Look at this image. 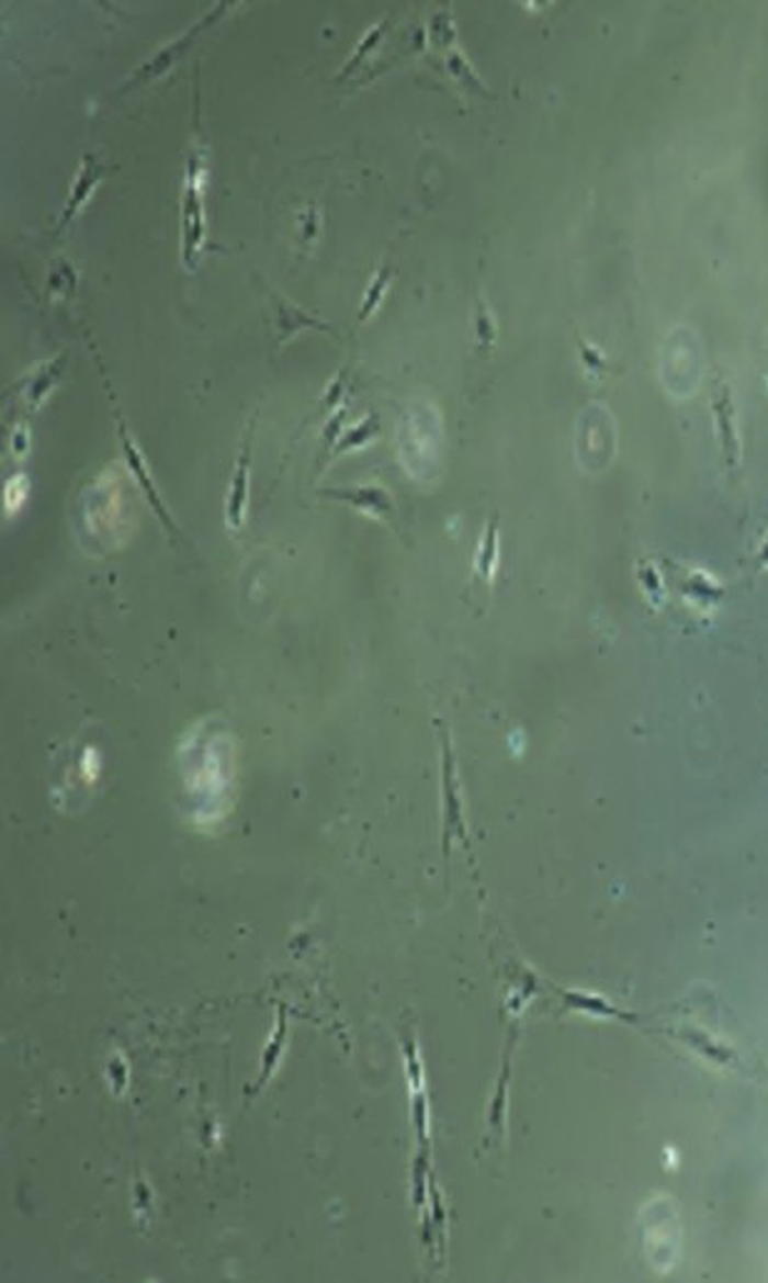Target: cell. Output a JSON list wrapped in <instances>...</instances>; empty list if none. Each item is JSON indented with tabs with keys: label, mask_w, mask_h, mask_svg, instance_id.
<instances>
[{
	"label": "cell",
	"mask_w": 768,
	"mask_h": 1283,
	"mask_svg": "<svg viewBox=\"0 0 768 1283\" xmlns=\"http://www.w3.org/2000/svg\"><path fill=\"white\" fill-rule=\"evenodd\" d=\"M203 180H205V156L192 153L185 190H182V262L188 270H195L197 255L205 248V203H203Z\"/></svg>",
	"instance_id": "cell-1"
},
{
	"label": "cell",
	"mask_w": 768,
	"mask_h": 1283,
	"mask_svg": "<svg viewBox=\"0 0 768 1283\" xmlns=\"http://www.w3.org/2000/svg\"><path fill=\"white\" fill-rule=\"evenodd\" d=\"M113 415H115V425H117V438H121L125 468L131 470V475L135 477L137 487H140L145 503H148L153 513L158 515V520L165 527V532H168L172 537V540H182L180 527L176 525V517L170 515V509H168V505H165V499L160 495L158 485H155V477H153V472H150V465H148V462H145L143 450L135 444L131 430H127L125 417H123V413L115 405H113Z\"/></svg>",
	"instance_id": "cell-2"
},
{
	"label": "cell",
	"mask_w": 768,
	"mask_h": 1283,
	"mask_svg": "<svg viewBox=\"0 0 768 1283\" xmlns=\"http://www.w3.org/2000/svg\"><path fill=\"white\" fill-rule=\"evenodd\" d=\"M711 413H713V427H716L721 460H724L726 470L736 475V472L741 470V460H744V444H741L734 387H731L729 382L721 380V378L713 380V387H711Z\"/></svg>",
	"instance_id": "cell-3"
},
{
	"label": "cell",
	"mask_w": 768,
	"mask_h": 1283,
	"mask_svg": "<svg viewBox=\"0 0 768 1283\" xmlns=\"http://www.w3.org/2000/svg\"><path fill=\"white\" fill-rule=\"evenodd\" d=\"M460 836L462 842L470 840L464 824V804H462V787L460 777H456V764L450 736L442 734V844L444 854H450L452 842Z\"/></svg>",
	"instance_id": "cell-4"
},
{
	"label": "cell",
	"mask_w": 768,
	"mask_h": 1283,
	"mask_svg": "<svg viewBox=\"0 0 768 1283\" xmlns=\"http://www.w3.org/2000/svg\"><path fill=\"white\" fill-rule=\"evenodd\" d=\"M323 497L337 499L347 507L357 509V513L372 517L374 522L389 525L397 530V505L387 489L380 485H352V487H327L319 493Z\"/></svg>",
	"instance_id": "cell-5"
},
{
	"label": "cell",
	"mask_w": 768,
	"mask_h": 1283,
	"mask_svg": "<svg viewBox=\"0 0 768 1283\" xmlns=\"http://www.w3.org/2000/svg\"><path fill=\"white\" fill-rule=\"evenodd\" d=\"M255 458V420L245 435V442L237 452L230 487L225 497V525L230 532H240L247 520V499H250V470Z\"/></svg>",
	"instance_id": "cell-6"
},
{
	"label": "cell",
	"mask_w": 768,
	"mask_h": 1283,
	"mask_svg": "<svg viewBox=\"0 0 768 1283\" xmlns=\"http://www.w3.org/2000/svg\"><path fill=\"white\" fill-rule=\"evenodd\" d=\"M664 1036H669L676 1044L686 1046V1049H691L697 1057H701L703 1061L713 1063V1067H721V1069H738L741 1067V1059L736 1049L726 1042H721L713 1036L711 1032H703L697 1029V1026H671V1029H664Z\"/></svg>",
	"instance_id": "cell-7"
},
{
	"label": "cell",
	"mask_w": 768,
	"mask_h": 1283,
	"mask_svg": "<svg viewBox=\"0 0 768 1283\" xmlns=\"http://www.w3.org/2000/svg\"><path fill=\"white\" fill-rule=\"evenodd\" d=\"M560 1002L569 1009V1012L601 1018V1022H621V1024H642L644 1016L631 1012L626 1006H619L611 999L597 994V991L587 989H556Z\"/></svg>",
	"instance_id": "cell-8"
},
{
	"label": "cell",
	"mask_w": 768,
	"mask_h": 1283,
	"mask_svg": "<svg viewBox=\"0 0 768 1283\" xmlns=\"http://www.w3.org/2000/svg\"><path fill=\"white\" fill-rule=\"evenodd\" d=\"M270 297V307H272V325H274V338H278L280 345L290 342L292 338H297L302 330H317V333H329L335 335L332 325L319 320V317L309 315L307 311H302L292 300L282 297L270 290L268 293Z\"/></svg>",
	"instance_id": "cell-9"
},
{
	"label": "cell",
	"mask_w": 768,
	"mask_h": 1283,
	"mask_svg": "<svg viewBox=\"0 0 768 1283\" xmlns=\"http://www.w3.org/2000/svg\"><path fill=\"white\" fill-rule=\"evenodd\" d=\"M105 170L108 168L103 166V162H100L98 156H93V153H86V156H82L80 168L76 172V180H72V185H70V195L66 200V207H63L58 230H66V227L76 221L82 207L90 203V198H93L95 188L100 185V180H103Z\"/></svg>",
	"instance_id": "cell-10"
},
{
	"label": "cell",
	"mask_w": 768,
	"mask_h": 1283,
	"mask_svg": "<svg viewBox=\"0 0 768 1283\" xmlns=\"http://www.w3.org/2000/svg\"><path fill=\"white\" fill-rule=\"evenodd\" d=\"M225 8H227L225 3L215 5V11H213V13H207V15L203 18V21L195 23V25H192L190 31L182 33L178 41H172L170 45H165V48L158 53V56H155L150 63H145V66L135 72L133 80H131V83H127V88H125V90H131V88H135V86H140V83H145V80H150V78H158L160 72H165V70H168V68L176 66L178 58L182 56V53L188 50V45L192 43V38H195V35H197L200 31H203L207 23H213L215 18L223 15V13H225Z\"/></svg>",
	"instance_id": "cell-11"
},
{
	"label": "cell",
	"mask_w": 768,
	"mask_h": 1283,
	"mask_svg": "<svg viewBox=\"0 0 768 1283\" xmlns=\"http://www.w3.org/2000/svg\"><path fill=\"white\" fill-rule=\"evenodd\" d=\"M671 567V579L676 582V587L681 589L686 597H691L693 603L699 605H713L719 603L721 597H724V587L719 585L716 579H713L709 572L697 570V567H681V564H669Z\"/></svg>",
	"instance_id": "cell-12"
},
{
	"label": "cell",
	"mask_w": 768,
	"mask_h": 1283,
	"mask_svg": "<svg viewBox=\"0 0 768 1283\" xmlns=\"http://www.w3.org/2000/svg\"><path fill=\"white\" fill-rule=\"evenodd\" d=\"M499 558H501L499 515H494L492 520L484 525L477 552H474V579H479L482 585H492L494 575H497L499 570Z\"/></svg>",
	"instance_id": "cell-13"
},
{
	"label": "cell",
	"mask_w": 768,
	"mask_h": 1283,
	"mask_svg": "<svg viewBox=\"0 0 768 1283\" xmlns=\"http://www.w3.org/2000/svg\"><path fill=\"white\" fill-rule=\"evenodd\" d=\"M380 430H382V425H380L377 415L362 417L360 423L347 427V430L340 435V440H337L335 448L329 450V454H327V462L332 465L337 458H345V454H350V452L364 450L368 444H372L374 440L380 438Z\"/></svg>",
	"instance_id": "cell-14"
},
{
	"label": "cell",
	"mask_w": 768,
	"mask_h": 1283,
	"mask_svg": "<svg viewBox=\"0 0 768 1283\" xmlns=\"http://www.w3.org/2000/svg\"><path fill=\"white\" fill-rule=\"evenodd\" d=\"M472 330H474V345H477L479 354H489L494 348H497L499 325H497V320H494L492 307L484 303L482 295H477V305H474Z\"/></svg>",
	"instance_id": "cell-15"
},
{
	"label": "cell",
	"mask_w": 768,
	"mask_h": 1283,
	"mask_svg": "<svg viewBox=\"0 0 768 1283\" xmlns=\"http://www.w3.org/2000/svg\"><path fill=\"white\" fill-rule=\"evenodd\" d=\"M392 278H395V268L389 266V262H384L377 270H374V275L370 280L368 290H364V297H362V305H360V313H357V320L360 323H368L370 317L380 311L384 295H387V290L392 285Z\"/></svg>",
	"instance_id": "cell-16"
},
{
	"label": "cell",
	"mask_w": 768,
	"mask_h": 1283,
	"mask_svg": "<svg viewBox=\"0 0 768 1283\" xmlns=\"http://www.w3.org/2000/svg\"><path fill=\"white\" fill-rule=\"evenodd\" d=\"M447 68H450L452 78L464 90H470V93H477V95H492L489 88L484 86V80L477 76V70L472 68V63L464 58V53L460 48H450V56H447Z\"/></svg>",
	"instance_id": "cell-17"
},
{
	"label": "cell",
	"mask_w": 768,
	"mask_h": 1283,
	"mask_svg": "<svg viewBox=\"0 0 768 1283\" xmlns=\"http://www.w3.org/2000/svg\"><path fill=\"white\" fill-rule=\"evenodd\" d=\"M636 582H639V587H642L644 597L654 607H662L666 603V582L654 562L642 560L636 564Z\"/></svg>",
	"instance_id": "cell-18"
},
{
	"label": "cell",
	"mask_w": 768,
	"mask_h": 1283,
	"mask_svg": "<svg viewBox=\"0 0 768 1283\" xmlns=\"http://www.w3.org/2000/svg\"><path fill=\"white\" fill-rule=\"evenodd\" d=\"M319 230H323V213H319V207L315 203H309L295 215L297 243L302 248H313L319 238Z\"/></svg>",
	"instance_id": "cell-19"
},
{
	"label": "cell",
	"mask_w": 768,
	"mask_h": 1283,
	"mask_svg": "<svg viewBox=\"0 0 768 1283\" xmlns=\"http://www.w3.org/2000/svg\"><path fill=\"white\" fill-rule=\"evenodd\" d=\"M382 35H384V23H374L370 31H364V35L360 38V43H357V48L352 53V58L345 63V68H342L340 76H337V80H345L347 76H352V72L362 66L364 58H368L370 53L374 48H377V43L382 41Z\"/></svg>",
	"instance_id": "cell-20"
},
{
	"label": "cell",
	"mask_w": 768,
	"mask_h": 1283,
	"mask_svg": "<svg viewBox=\"0 0 768 1283\" xmlns=\"http://www.w3.org/2000/svg\"><path fill=\"white\" fill-rule=\"evenodd\" d=\"M60 368H63V360H55L53 365H45V368H41L38 372H35V378L31 382V390H27V395H25L27 405L33 403V407H38L43 403V399L48 397V393H50L53 385H55V380H58V375H60Z\"/></svg>",
	"instance_id": "cell-21"
},
{
	"label": "cell",
	"mask_w": 768,
	"mask_h": 1283,
	"mask_svg": "<svg viewBox=\"0 0 768 1283\" xmlns=\"http://www.w3.org/2000/svg\"><path fill=\"white\" fill-rule=\"evenodd\" d=\"M576 342H579V358H581V365L587 368V372L591 378H601V375H609V360L607 354H603L599 348H594L591 342H587L581 338V335H576Z\"/></svg>",
	"instance_id": "cell-22"
},
{
	"label": "cell",
	"mask_w": 768,
	"mask_h": 1283,
	"mask_svg": "<svg viewBox=\"0 0 768 1283\" xmlns=\"http://www.w3.org/2000/svg\"><path fill=\"white\" fill-rule=\"evenodd\" d=\"M429 35H432V43L434 45H452L456 38V31H454V23H452V11H437L432 23H429Z\"/></svg>",
	"instance_id": "cell-23"
},
{
	"label": "cell",
	"mask_w": 768,
	"mask_h": 1283,
	"mask_svg": "<svg viewBox=\"0 0 768 1283\" xmlns=\"http://www.w3.org/2000/svg\"><path fill=\"white\" fill-rule=\"evenodd\" d=\"M756 567L768 570V534H766V540L761 542V548H758V552H756Z\"/></svg>",
	"instance_id": "cell-24"
}]
</instances>
